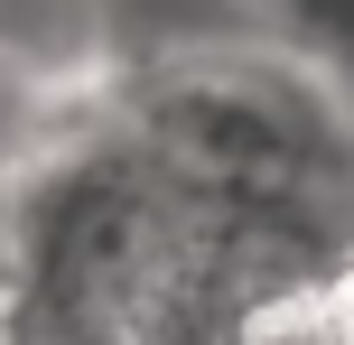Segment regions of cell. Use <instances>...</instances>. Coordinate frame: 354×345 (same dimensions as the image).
<instances>
[{
    "label": "cell",
    "instance_id": "3957f363",
    "mask_svg": "<svg viewBox=\"0 0 354 345\" xmlns=\"http://www.w3.org/2000/svg\"><path fill=\"white\" fill-rule=\"evenodd\" d=\"M243 345H354V317L336 308V290L326 299H308V308H280V317H261Z\"/></svg>",
    "mask_w": 354,
    "mask_h": 345
},
{
    "label": "cell",
    "instance_id": "6da1fadb",
    "mask_svg": "<svg viewBox=\"0 0 354 345\" xmlns=\"http://www.w3.org/2000/svg\"><path fill=\"white\" fill-rule=\"evenodd\" d=\"M122 122L233 205H326L354 224V122L317 66L261 47H187L131 75Z\"/></svg>",
    "mask_w": 354,
    "mask_h": 345
},
{
    "label": "cell",
    "instance_id": "7a4b0ae2",
    "mask_svg": "<svg viewBox=\"0 0 354 345\" xmlns=\"http://www.w3.org/2000/svg\"><path fill=\"white\" fill-rule=\"evenodd\" d=\"M112 10L103 0H0V122L28 131L56 112L112 103Z\"/></svg>",
    "mask_w": 354,
    "mask_h": 345
}]
</instances>
